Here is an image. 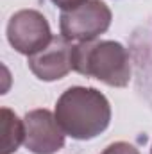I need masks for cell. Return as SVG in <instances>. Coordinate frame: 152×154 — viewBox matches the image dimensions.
<instances>
[{"mask_svg":"<svg viewBox=\"0 0 152 154\" xmlns=\"http://www.w3.org/2000/svg\"><path fill=\"white\" fill-rule=\"evenodd\" d=\"M72 54L74 45L68 39L63 36H54L45 48L29 56V68L41 81L63 79L70 70H74Z\"/></svg>","mask_w":152,"mask_h":154,"instance_id":"6","label":"cell"},{"mask_svg":"<svg viewBox=\"0 0 152 154\" xmlns=\"http://www.w3.org/2000/svg\"><path fill=\"white\" fill-rule=\"evenodd\" d=\"M61 11H72V9H75L79 5H82L84 2H88V0H52Z\"/></svg>","mask_w":152,"mask_h":154,"instance_id":"9","label":"cell"},{"mask_svg":"<svg viewBox=\"0 0 152 154\" xmlns=\"http://www.w3.org/2000/svg\"><path fill=\"white\" fill-rule=\"evenodd\" d=\"M23 145L34 154H54L65 145V131L48 109H32L25 118Z\"/></svg>","mask_w":152,"mask_h":154,"instance_id":"5","label":"cell"},{"mask_svg":"<svg viewBox=\"0 0 152 154\" xmlns=\"http://www.w3.org/2000/svg\"><path fill=\"white\" fill-rule=\"evenodd\" d=\"M74 70L86 77H95L108 86L123 88L131 81V63L125 47L118 41H82L74 45Z\"/></svg>","mask_w":152,"mask_h":154,"instance_id":"2","label":"cell"},{"mask_svg":"<svg viewBox=\"0 0 152 154\" xmlns=\"http://www.w3.org/2000/svg\"><path fill=\"white\" fill-rule=\"evenodd\" d=\"M25 140V124L16 113L2 108V154L14 152Z\"/></svg>","mask_w":152,"mask_h":154,"instance_id":"7","label":"cell"},{"mask_svg":"<svg viewBox=\"0 0 152 154\" xmlns=\"http://www.w3.org/2000/svg\"><path fill=\"white\" fill-rule=\"evenodd\" d=\"M100 154H140V151L129 142H114L108 145Z\"/></svg>","mask_w":152,"mask_h":154,"instance_id":"8","label":"cell"},{"mask_svg":"<svg viewBox=\"0 0 152 154\" xmlns=\"http://www.w3.org/2000/svg\"><path fill=\"white\" fill-rule=\"evenodd\" d=\"M54 115L65 134L75 140H91L108 129L111 106L99 90L72 86L57 99Z\"/></svg>","mask_w":152,"mask_h":154,"instance_id":"1","label":"cell"},{"mask_svg":"<svg viewBox=\"0 0 152 154\" xmlns=\"http://www.w3.org/2000/svg\"><path fill=\"white\" fill-rule=\"evenodd\" d=\"M150 154H152V149H150Z\"/></svg>","mask_w":152,"mask_h":154,"instance_id":"10","label":"cell"},{"mask_svg":"<svg viewBox=\"0 0 152 154\" xmlns=\"http://www.w3.org/2000/svg\"><path fill=\"white\" fill-rule=\"evenodd\" d=\"M47 18L34 9L16 11L7 23V39L11 47L25 56H32L52 41Z\"/></svg>","mask_w":152,"mask_h":154,"instance_id":"4","label":"cell"},{"mask_svg":"<svg viewBox=\"0 0 152 154\" xmlns=\"http://www.w3.org/2000/svg\"><path fill=\"white\" fill-rule=\"evenodd\" d=\"M111 9L102 0H88L72 11H63L59 18L61 36L68 41H93L111 25Z\"/></svg>","mask_w":152,"mask_h":154,"instance_id":"3","label":"cell"}]
</instances>
